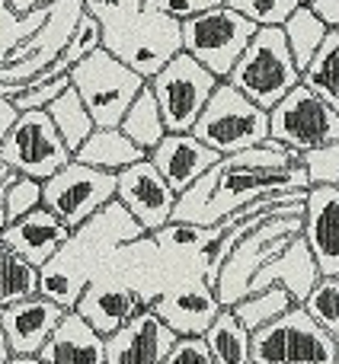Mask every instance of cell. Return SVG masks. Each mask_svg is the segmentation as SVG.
<instances>
[{
    "mask_svg": "<svg viewBox=\"0 0 339 364\" xmlns=\"http://www.w3.org/2000/svg\"><path fill=\"white\" fill-rule=\"evenodd\" d=\"M115 201L141 224L145 233H154L170 224L176 208V192L164 182L151 160H138V164L125 166L115 173Z\"/></svg>",
    "mask_w": 339,
    "mask_h": 364,
    "instance_id": "9a60e30c",
    "label": "cell"
},
{
    "mask_svg": "<svg viewBox=\"0 0 339 364\" xmlns=\"http://www.w3.org/2000/svg\"><path fill=\"white\" fill-rule=\"evenodd\" d=\"M189 134H195L218 157H227V154H240L269 141V112L253 106L244 93L221 80Z\"/></svg>",
    "mask_w": 339,
    "mask_h": 364,
    "instance_id": "277c9868",
    "label": "cell"
},
{
    "mask_svg": "<svg viewBox=\"0 0 339 364\" xmlns=\"http://www.w3.org/2000/svg\"><path fill=\"white\" fill-rule=\"evenodd\" d=\"M160 364H214L205 348V339H176Z\"/></svg>",
    "mask_w": 339,
    "mask_h": 364,
    "instance_id": "60d3db41",
    "label": "cell"
},
{
    "mask_svg": "<svg viewBox=\"0 0 339 364\" xmlns=\"http://www.w3.org/2000/svg\"><path fill=\"white\" fill-rule=\"evenodd\" d=\"M138 237H145L138 220L119 201H109L103 211L74 227L68 243L38 269V294L61 310H74L83 288L100 275L106 259Z\"/></svg>",
    "mask_w": 339,
    "mask_h": 364,
    "instance_id": "7a4b0ae2",
    "label": "cell"
},
{
    "mask_svg": "<svg viewBox=\"0 0 339 364\" xmlns=\"http://www.w3.org/2000/svg\"><path fill=\"white\" fill-rule=\"evenodd\" d=\"M214 364H250V333L240 326L234 310L221 307L208 333L202 336Z\"/></svg>",
    "mask_w": 339,
    "mask_h": 364,
    "instance_id": "4316f807",
    "label": "cell"
},
{
    "mask_svg": "<svg viewBox=\"0 0 339 364\" xmlns=\"http://www.w3.org/2000/svg\"><path fill=\"white\" fill-rule=\"evenodd\" d=\"M141 310H147V304L141 301L132 288H125V284L100 275L83 288L74 314L80 316L83 323H90L93 333H100L103 339H106V336H113L115 329L125 326L132 316H138Z\"/></svg>",
    "mask_w": 339,
    "mask_h": 364,
    "instance_id": "d6986e66",
    "label": "cell"
},
{
    "mask_svg": "<svg viewBox=\"0 0 339 364\" xmlns=\"http://www.w3.org/2000/svg\"><path fill=\"white\" fill-rule=\"evenodd\" d=\"M68 87H71V77L64 74V77H55V80H48V83H38V87H23L19 93L10 96V102L19 109V112H26V109H45Z\"/></svg>",
    "mask_w": 339,
    "mask_h": 364,
    "instance_id": "f35d334b",
    "label": "cell"
},
{
    "mask_svg": "<svg viewBox=\"0 0 339 364\" xmlns=\"http://www.w3.org/2000/svg\"><path fill=\"white\" fill-rule=\"evenodd\" d=\"M42 208V182L29 179V176H16V173H6L4 182V211H6V224L19 220L23 214Z\"/></svg>",
    "mask_w": 339,
    "mask_h": 364,
    "instance_id": "d590c367",
    "label": "cell"
},
{
    "mask_svg": "<svg viewBox=\"0 0 339 364\" xmlns=\"http://www.w3.org/2000/svg\"><path fill=\"white\" fill-rule=\"evenodd\" d=\"M45 112H48L51 125H55V132L61 134V141L68 144L71 157H74V151L83 144V141L93 134V119H90L87 106L80 102V96L74 93V90H64L58 100H51L48 106H45Z\"/></svg>",
    "mask_w": 339,
    "mask_h": 364,
    "instance_id": "f546056e",
    "label": "cell"
},
{
    "mask_svg": "<svg viewBox=\"0 0 339 364\" xmlns=\"http://www.w3.org/2000/svg\"><path fill=\"white\" fill-rule=\"evenodd\" d=\"M291 307H295V297L285 288H278V284H269V288H263V291H250V294L234 304L231 310L246 333H256V329L269 326L272 320H278L282 314H288Z\"/></svg>",
    "mask_w": 339,
    "mask_h": 364,
    "instance_id": "f1b7e54d",
    "label": "cell"
},
{
    "mask_svg": "<svg viewBox=\"0 0 339 364\" xmlns=\"http://www.w3.org/2000/svg\"><path fill=\"white\" fill-rule=\"evenodd\" d=\"M173 342L176 336L147 307L113 336H106V364H160Z\"/></svg>",
    "mask_w": 339,
    "mask_h": 364,
    "instance_id": "ac0fdd59",
    "label": "cell"
},
{
    "mask_svg": "<svg viewBox=\"0 0 339 364\" xmlns=\"http://www.w3.org/2000/svg\"><path fill=\"white\" fill-rule=\"evenodd\" d=\"M109 201H115V173L93 170L77 160L42 182V208L71 230L103 211Z\"/></svg>",
    "mask_w": 339,
    "mask_h": 364,
    "instance_id": "4fadbf2b",
    "label": "cell"
},
{
    "mask_svg": "<svg viewBox=\"0 0 339 364\" xmlns=\"http://www.w3.org/2000/svg\"><path fill=\"white\" fill-rule=\"evenodd\" d=\"M147 160L151 166L164 176V182L173 188L176 195H182L202 173H208L214 164H218V154L212 147H205L195 134L182 132V134H164L160 144L154 151H147Z\"/></svg>",
    "mask_w": 339,
    "mask_h": 364,
    "instance_id": "44dd1931",
    "label": "cell"
},
{
    "mask_svg": "<svg viewBox=\"0 0 339 364\" xmlns=\"http://www.w3.org/2000/svg\"><path fill=\"white\" fill-rule=\"evenodd\" d=\"M333 364H339V342H336V358H333Z\"/></svg>",
    "mask_w": 339,
    "mask_h": 364,
    "instance_id": "c3c4849f",
    "label": "cell"
},
{
    "mask_svg": "<svg viewBox=\"0 0 339 364\" xmlns=\"http://www.w3.org/2000/svg\"><path fill=\"white\" fill-rule=\"evenodd\" d=\"M308 6H311V13L327 26V32L339 29V0H311Z\"/></svg>",
    "mask_w": 339,
    "mask_h": 364,
    "instance_id": "b9f144b4",
    "label": "cell"
},
{
    "mask_svg": "<svg viewBox=\"0 0 339 364\" xmlns=\"http://www.w3.org/2000/svg\"><path fill=\"white\" fill-rule=\"evenodd\" d=\"M301 240L308 243L320 275H339V188L308 186Z\"/></svg>",
    "mask_w": 339,
    "mask_h": 364,
    "instance_id": "e0dca14e",
    "label": "cell"
},
{
    "mask_svg": "<svg viewBox=\"0 0 339 364\" xmlns=\"http://www.w3.org/2000/svg\"><path fill=\"white\" fill-rule=\"evenodd\" d=\"M16 119H19V109L13 106L10 100H4V96H0V144H4V138L10 134V128L16 125Z\"/></svg>",
    "mask_w": 339,
    "mask_h": 364,
    "instance_id": "7bdbcfd3",
    "label": "cell"
},
{
    "mask_svg": "<svg viewBox=\"0 0 339 364\" xmlns=\"http://www.w3.org/2000/svg\"><path fill=\"white\" fill-rule=\"evenodd\" d=\"M38 294V269L0 243V310Z\"/></svg>",
    "mask_w": 339,
    "mask_h": 364,
    "instance_id": "1f68e13d",
    "label": "cell"
},
{
    "mask_svg": "<svg viewBox=\"0 0 339 364\" xmlns=\"http://www.w3.org/2000/svg\"><path fill=\"white\" fill-rule=\"evenodd\" d=\"M250 364H253V361H250Z\"/></svg>",
    "mask_w": 339,
    "mask_h": 364,
    "instance_id": "f907efd6",
    "label": "cell"
},
{
    "mask_svg": "<svg viewBox=\"0 0 339 364\" xmlns=\"http://www.w3.org/2000/svg\"><path fill=\"white\" fill-rule=\"evenodd\" d=\"M38 358L45 364H106V339L93 333L90 323H83L74 310H68L42 346Z\"/></svg>",
    "mask_w": 339,
    "mask_h": 364,
    "instance_id": "cb8c5ba5",
    "label": "cell"
},
{
    "mask_svg": "<svg viewBox=\"0 0 339 364\" xmlns=\"http://www.w3.org/2000/svg\"><path fill=\"white\" fill-rule=\"evenodd\" d=\"M45 16H48V6L36 13H13L6 6V0H0V64L10 61V55L26 45L38 29H42Z\"/></svg>",
    "mask_w": 339,
    "mask_h": 364,
    "instance_id": "d6a6232c",
    "label": "cell"
},
{
    "mask_svg": "<svg viewBox=\"0 0 339 364\" xmlns=\"http://www.w3.org/2000/svg\"><path fill=\"white\" fill-rule=\"evenodd\" d=\"M119 132L125 134L128 141H132L135 147H141V151H154V147L160 144V138L167 134V125H164V115H160L157 109V100H154V93L147 90H141L138 96H135V102L128 106V112L122 115L119 122Z\"/></svg>",
    "mask_w": 339,
    "mask_h": 364,
    "instance_id": "83f0119b",
    "label": "cell"
},
{
    "mask_svg": "<svg viewBox=\"0 0 339 364\" xmlns=\"http://www.w3.org/2000/svg\"><path fill=\"white\" fill-rule=\"evenodd\" d=\"M308 176L301 166V154L263 141L240 154H227L208 173H202L182 195H176L173 218L176 224L214 227L266 195L304 192Z\"/></svg>",
    "mask_w": 339,
    "mask_h": 364,
    "instance_id": "6da1fadb",
    "label": "cell"
},
{
    "mask_svg": "<svg viewBox=\"0 0 339 364\" xmlns=\"http://www.w3.org/2000/svg\"><path fill=\"white\" fill-rule=\"evenodd\" d=\"M269 141L295 154L339 141V112L298 83L269 109Z\"/></svg>",
    "mask_w": 339,
    "mask_h": 364,
    "instance_id": "7c38bea8",
    "label": "cell"
},
{
    "mask_svg": "<svg viewBox=\"0 0 339 364\" xmlns=\"http://www.w3.org/2000/svg\"><path fill=\"white\" fill-rule=\"evenodd\" d=\"M145 157L147 154L141 147H135L119 128H93V134L74 151L77 164L93 166V170H106V173H119Z\"/></svg>",
    "mask_w": 339,
    "mask_h": 364,
    "instance_id": "d4e9b609",
    "label": "cell"
},
{
    "mask_svg": "<svg viewBox=\"0 0 339 364\" xmlns=\"http://www.w3.org/2000/svg\"><path fill=\"white\" fill-rule=\"evenodd\" d=\"M64 314L68 310H61L42 294L4 307L0 310V329L6 336L10 355H38Z\"/></svg>",
    "mask_w": 339,
    "mask_h": 364,
    "instance_id": "ffe728a7",
    "label": "cell"
},
{
    "mask_svg": "<svg viewBox=\"0 0 339 364\" xmlns=\"http://www.w3.org/2000/svg\"><path fill=\"white\" fill-rule=\"evenodd\" d=\"M6 173H10V170H6V166H4V164H0V179H4V176H6Z\"/></svg>",
    "mask_w": 339,
    "mask_h": 364,
    "instance_id": "7dc6e473",
    "label": "cell"
},
{
    "mask_svg": "<svg viewBox=\"0 0 339 364\" xmlns=\"http://www.w3.org/2000/svg\"><path fill=\"white\" fill-rule=\"evenodd\" d=\"M145 4L147 0H80L83 13L93 16L103 32L125 26L128 19H135L141 10H145Z\"/></svg>",
    "mask_w": 339,
    "mask_h": 364,
    "instance_id": "74e56055",
    "label": "cell"
},
{
    "mask_svg": "<svg viewBox=\"0 0 339 364\" xmlns=\"http://www.w3.org/2000/svg\"><path fill=\"white\" fill-rule=\"evenodd\" d=\"M317 282H320V269H317L308 243H304L301 237H295L278 256H272L269 262L256 272L250 291H263V288H269V284H278V288H285L295 297V304H304V297L311 294V288H314ZM250 291H246V294H250Z\"/></svg>",
    "mask_w": 339,
    "mask_h": 364,
    "instance_id": "603a6c76",
    "label": "cell"
},
{
    "mask_svg": "<svg viewBox=\"0 0 339 364\" xmlns=\"http://www.w3.org/2000/svg\"><path fill=\"white\" fill-rule=\"evenodd\" d=\"M221 4H224V0H147V6H154L157 13L176 19V23H186V19L199 16V13H205V10H214V6H221Z\"/></svg>",
    "mask_w": 339,
    "mask_h": 364,
    "instance_id": "ab89813d",
    "label": "cell"
},
{
    "mask_svg": "<svg viewBox=\"0 0 339 364\" xmlns=\"http://www.w3.org/2000/svg\"><path fill=\"white\" fill-rule=\"evenodd\" d=\"M234 13L250 19L256 29H282L285 19L298 10V0H224Z\"/></svg>",
    "mask_w": 339,
    "mask_h": 364,
    "instance_id": "e575fe53",
    "label": "cell"
},
{
    "mask_svg": "<svg viewBox=\"0 0 339 364\" xmlns=\"http://www.w3.org/2000/svg\"><path fill=\"white\" fill-rule=\"evenodd\" d=\"M55 0H6V6H10L13 13H36V10H45V6H51Z\"/></svg>",
    "mask_w": 339,
    "mask_h": 364,
    "instance_id": "ee69618b",
    "label": "cell"
},
{
    "mask_svg": "<svg viewBox=\"0 0 339 364\" xmlns=\"http://www.w3.org/2000/svg\"><path fill=\"white\" fill-rule=\"evenodd\" d=\"M100 275L113 278V282L125 284V288H132L147 307H151L167 288H173L176 282L202 278V275H186V272L176 269L164 252H160V246L151 240V233H145V237L119 246V250L106 259V265L100 269Z\"/></svg>",
    "mask_w": 339,
    "mask_h": 364,
    "instance_id": "5bb4252c",
    "label": "cell"
},
{
    "mask_svg": "<svg viewBox=\"0 0 339 364\" xmlns=\"http://www.w3.org/2000/svg\"><path fill=\"white\" fill-rule=\"evenodd\" d=\"M298 4H311V0H298Z\"/></svg>",
    "mask_w": 339,
    "mask_h": 364,
    "instance_id": "681fc988",
    "label": "cell"
},
{
    "mask_svg": "<svg viewBox=\"0 0 339 364\" xmlns=\"http://www.w3.org/2000/svg\"><path fill=\"white\" fill-rule=\"evenodd\" d=\"M13 355H10V346H6V336H4V329H0V364H6Z\"/></svg>",
    "mask_w": 339,
    "mask_h": 364,
    "instance_id": "bcb514c9",
    "label": "cell"
},
{
    "mask_svg": "<svg viewBox=\"0 0 339 364\" xmlns=\"http://www.w3.org/2000/svg\"><path fill=\"white\" fill-rule=\"evenodd\" d=\"M71 237V227L61 224L51 211L45 208H36V211L23 214L19 220H10V224L0 230V243L10 246L19 259L32 265V269H42Z\"/></svg>",
    "mask_w": 339,
    "mask_h": 364,
    "instance_id": "7402d4cb",
    "label": "cell"
},
{
    "mask_svg": "<svg viewBox=\"0 0 339 364\" xmlns=\"http://www.w3.org/2000/svg\"><path fill=\"white\" fill-rule=\"evenodd\" d=\"M224 80L237 93H244L253 106L269 112L285 93H291L301 83V70L291 61L282 29H256Z\"/></svg>",
    "mask_w": 339,
    "mask_h": 364,
    "instance_id": "3957f363",
    "label": "cell"
},
{
    "mask_svg": "<svg viewBox=\"0 0 339 364\" xmlns=\"http://www.w3.org/2000/svg\"><path fill=\"white\" fill-rule=\"evenodd\" d=\"M218 77L212 70H205L195 58H189L186 51L173 58L167 68H160L157 74L147 80V90L157 100V109L164 115V125L170 134L192 132L195 119L202 115L205 102L212 100Z\"/></svg>",
    "mask_w": 339,
    "mask_h": 364,
    "instance_id": "30bf717a",
    "label": "cell"
},
{
    "mask_svg": "<svg viewBox=\"0 0 339 364\" xmlns=\"http://www.w3.org/2000/svg\"><path fill=\"white\" fill-rule=\"evenodd\" d=\"M282 36H285V45H288V51H291L295 68L304 70L311 58L317 55V48H320L323 36H327V26H323L320 19L311 13L308 4H301L288 19H285Z\"/></svg>",
    "mask_w": 339,
    "mask_h": 364,
    "instance_id": "4dcf8cb0",
    "label": "cell"
},
{
    "mask_svg": "<svg viewBox=\"0 0 339 364\" xmlns=\"http://www.w3.org/2000/svg\"><path fill=\"white\" fill-rule=\"evenodd\" d=\"M336 339L327 336L301 304L272 320L269 326L250 333L253 364H333Z\"/></svg>",
    "mask_w": 339,
    "mask_h": 364,
    "instance_id": "ba28073f",
    "label": "cell"
},
{
    "mask_svg": "<svg viewBox=\"0 0 339 364\" xmlns=\"http://www.w3.org/2000/svg\"><path fill=\"white\" fill-rule=\"evenodd\" d=\"M151 310L176 339H202L214 323V316L221 314V304L205 278H186V282H176L173 288H167L151 304Z\"/></svg>",
    "mask_w": 339,
    "mask_h": 364,
    "instance_id": "2e32d148",
    "label": "cell"
},
{
    "mask_svg": "<svg viewBox=\"0 0 339 364\" xmlns=\"http://www.w3.org/2000/svg\"><path fill=\"white\" fill-rule=\"evenodd\" d=\"M71 151L55 132L45 109H26L19 112L16 125L0 144V164L16 176H29L36 182H45L55 176L61 166L71 164Z\"/></svg>",
    "mask_w": 339,
    "mask_h": 364,
    "instance_id": "8fae6325",
    "label": "cell"
},
{
    "mask_svg": "<svg viewBox=\"0 0 339 364\" xmlns=\"http://www.w3.org/2000/svg\"><path fill=\"white\" fill-rule=\"evenodd\" d=\"M301 307L323 333L339 342V275H320V282L311 288Z\"/></svg>",
    "mask_w": 339,
    "mask_h": 364,
    "instance_id": "836d02e7",
    "label": "cell"
},
{
    "mask_svg": "<svg viewBox=\"0 0 339 364\" xmlns=\"http://www.w3.org/2000/svg\"><path fill=\"white\" fill-rule=\"evenodd\" d=\"M301 166L308 186H336L339 188V141L301 154Z\"/></svg>",
    "mask_w": 339,
    "mask_h": 364,
    "instance_id": "8d00e7d4",
    "label": "cell"
},
{
    "mask_svg": "<svg viewBox=\"0 0 339 364\" xmlns=\"http://www.w3.org/2000/svg\"><path fill=\"white\" fill-rule=\"evenodd\" d=\"M6 364H45V361L38 358V355H13Z\"/></svg>",
    "mask_w": 339,
    "mask_h": 364,
    "instance_id": "f6af8a7d",
    "label": "cell"
},
{
    "mask_svg": "<svg viewBox=\"0 0 339 364\" xmlns=\"http://www.w3.org/2000/svg\"><path fill=\"white\" fill-rule=\"evenodd\" d=\"M103 48L147 83L182 51L179 23L145 4V10L125 26L103 32Z\"/></svg>",
    "mask_w": 339,
    "mask_h": 364,
    "instance_id": "8992f818",
    "label": "cell"
},
{
    "mask_svg": "<svg viewBox=\"0 0 339 364\" xmlns=\"http://www.w3.org/2000/svg\"><path fill=\"white\" fill-rule=\"evenodd\" d=\"M68 77L71 90L87 106L93 128H119L122 115L128 112L135 96L145 90V80L122 61H115L106 48H96L80 64H74Z\"/></svg>",
    "mask_w": 339,
    "mask_h": 364,
    "instance_id": "5b68a950",
    "label": "cell"
},
{
    "mask_svg": "<svg viewBox=\"0 0 339 364\" xmlns=\"http://www.w3.org/2000/svg\"><path fill=\"white\" fill-rule=\"evenodd\" d=\"M301 87H308L311 93L320 96L330 109L339 112V29L323 36L317 55L301 70Z\"/></svg>",
    "mask_w": 339,
    "mask_h": 364,
    "instance_id": "484cf974",
    "label": "cell"
},
{
    "mask_svg": "<svg viewBox=\"0 0 339 364\" xmlns=\"http://www.w3.org/2000/svg\"><path fill=\"white\" fill-rule=\"evenodd\" d=\"M295 237H301V218H269L246 230L231 250V256L224 259L218 282H214V297L221 307L231 310L237 301H244L256 272L272 256H278Z\"/></svg>",
    "mask_w": 339,
    "mask_h": 364,
    "instance_id": "52a82bcc",
    "label": "cell"
},
{
    "mask_svg": "<svg viewBox=\"0 0 339 364\" xmlns=\"http://www.w3.org/2000/svg\"><path fill=\"white\" fill-rule=\"evenodd\" d=\"M253 32H256V26L224 4L179 23L182 51L189 58H195L205 70H212L218 80H224L231 74L237 58L250 45Z\"/></svg>",
    "mask_w": 339,
    "mask_h": 364,
    "instance_id": "9c48e42d",
    "label": "cell"
}]
</instances>
